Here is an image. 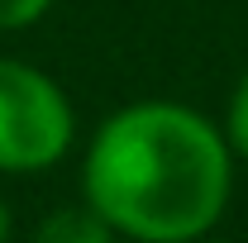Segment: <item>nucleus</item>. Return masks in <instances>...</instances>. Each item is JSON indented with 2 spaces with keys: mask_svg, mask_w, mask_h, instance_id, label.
I'll return each instance as SVG.
<instances>
[{
  "mask_svg": "<svg viewBox=\"0 0 248 243\" xmlns=\"http://www.w3.org/2000/svg\"><path fill=\"white\" fill-rule=\"evenodd\" d=\"M29 243H120V234L81 200V205H58L33 224Z\"/></svg>",
  "mask_w": 248,
  "mask_h": 243,
  "instance_id": "obj_3",
  "label": "nucleus"
},
{
  "mask_svg": "<svg viewBox=\"0 0 248 243\" xmlns=\"http://www.w3.org/2000/svg\"><path fill=\"white\" fill-rule=\"evenodd\" d=\"M224 138H229V148L239 162H248V72L239 76V86L229 91V105H224Z\"/></svg>",
  "mask_w": 248,
  "mask_h": 243,
  "instance_id": "obj_4",
  "label": "nucleus"
},
{
  "mask_svg": "<svg viewBox=\"0 0 248 243\" xmlns=\"http://www.w3.org/2000/svg\"><path fill=\"white\" fill-rule=\"evenodd\" d=\"M58 0H0V33H19L33 29Z\"/></svg>",
  "mask_w": 248,
  "mask_h": 243,
  "instance_id": "obj_5",
  "label": "nucleus"
},
{
  "mask_svg": "<svg viewBox=\"0 0 248 243\" xmlns=\"http://www.w3.org/2000/svg\"><path fill=\"white\" fill-rule=\"evenodd\" d=\"M15 239V210H10V200L0 196V243H10Z\"/></svg>",
  "mask_w": 248,
  "mask_h": 243,
  "instance_id": "obj_6",
  "label": "nucleus"
},
{
  "mask_svg": "<svg viewBox=\"0 0 248 243\" xmlns=\"http://www.w3.org/2000/svg\"><path fill=\"white\" fill-rule=\"evenodd\" d=\"M234 162L205 110L167 95L129 100L81 148V200L124 243H196L229 210Z\"/></svg>",
  "mask_w": 248,
  "mask_h": 243,
  "instance_id": "obj_1",
  "label": "nucleus"
},
{
  "mask_svg": "<svg viewBox=\"0 0 248 243\" xmlns=\"http://www.w3.org/2000/svg\"><path fill=\"white\" fill-rule=\"evenodd\" d=\"M77 148V105L53 72L0 53V177H38Z\"/></svg>",
  "mask_w": 248,
  "mask_h": 243,
  "instance_id": "obj_2",
  "label": "nucleus"
}]
</instances>
